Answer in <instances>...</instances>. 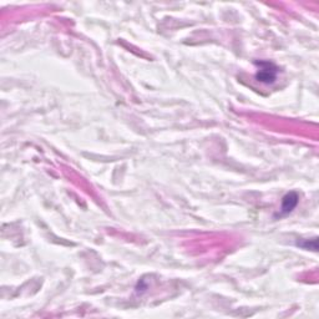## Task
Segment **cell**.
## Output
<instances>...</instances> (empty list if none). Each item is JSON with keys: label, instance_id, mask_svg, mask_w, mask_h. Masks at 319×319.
I'll return each instance as SVG.
<instances>
[{"label": "cell", "instance_id": "obj_1", "mask_svg": "<svg viewBox=\"0 0 319 319\" xmlns=\"http://www.w3.org/2000/svg\"><path fill=\"white\" fill-rule=\"evenodd\" d=\"M257 74L256 79L263 84H272L276 81L279 69L269 61H256Z\"/></svg>", "mask_w": 319, "mask_h": 319}, {"label": "cell", "instance_id": "obj_2", "mask_svg": "<svg viewBox=\"0 0 319 319\" xmlns=\"http://www.w3.org/2000/svg\"><path fill=\"white\" fill-rule=\"evenodd\" d=\"M298 194L297 192H289L282 199V206H281V211H279V216H286V214L291 213L296 206L298 204Z\"/></svg>", "mask_w": 319, "mask_h": 319}, {"label": "cell", "instance_id": "obj_3", "mask_svg": "<svg viewBox=\"0 0 319 319\" xmlns=\"http://www.w3.org/2000/svg\"><path fill=\"white\" fill-rule=\"evenodd\" d=\"M297 246L302 247L304 249H312V251H317L318 249V239H301L297 242Z\"/></svg>", "mask_w": 319, "mask_h": 319}]
</instances>
